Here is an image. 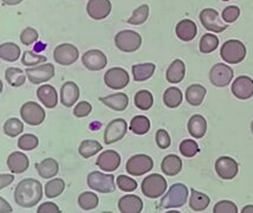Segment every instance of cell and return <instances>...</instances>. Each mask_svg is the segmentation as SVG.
<instances>
[{
  "label": "cell",
  "mask_w": 253,
  "mask_h": 213,
  "mask_svg": "<svg viewBox=\"0 0 253 213\" xmlns=\"http://www.w3.org/2000/svg\"><path fill=\"white\" fill-rule=\"evenodd\" d=\"M120 164H121V157H120L119 153L111 151V149L110 151L102 152L97 161H96V165L102 170H105V172L116 170L120 167Z\"/></svg>",
  "instance_id": "19"
},
{
  "label": "cell",
  "mask_w": 253,
  "mask_h": 213,
  "mask_svg": "<svg viewBox=\"0 0 253 213\" xmlns=\"http://www.w3.org/2000/svg\"><path fill=\"white\" fill-rule=\"evenodd\" d=\"M156 65L153 63H142V64H136L131 68L132 76L134 81L136 82H144V81L149 80L155 73Z\"/></svg>",
  "instance_id": "31"
},
{
  "label": "cell",
  "mask_w": 253,
  "mask_h": 213,
  "mask_svg": "<svg viewBox=\"0 0 253 213\" xmlns=\"http://www.w3.org/2000/svg\"><path fill=\"white\" fill-rule=\"evenodd\" d=\"M0 212H12V208L8 205V203L6 202L4 198H0Z\"/></svg>",
  "instance_id": "55"
},
{
  "label": "cell",
  "mask_w": 253,
  "mask_h": 213,
  "mask_svg": "<svg viewBox=\"0 0 253 213\" xmlns=\"http://www.w3.org/2000/svg\"><path fill=\"white\" fill-rule=\"evenodd\" d=\"M88 186L91 190L99 193H111L115 191V178L113 174L91 172L88 175Z\"/></svg>",
  "instance_id": "5"
},
{
  "label": "cell",
  "mask_w": 253,
  "mask_h": 213,
  "mask_svg": "<svg viewBox=\"0 0 253 213\" xmlns=\"http://www.w3.org/2000/svg\"><path fill=\"white\" fill-rule=\"evenodd\" d=\"M47 61V57L43 55H38V53L33 52V51H25L23 53L22 63L25 67H37L41 65L42 63H45Z\"/></svg>",
  "instance_id": "44"
},
{
  "label": "cell",
  "mask_w": 253,
  "mask_h": 213,
  "mask_svg": "<svg viewBox=\"0 0 253 213\" xmlns=\"http://www.w3.org/2000/svg\"><path fill=\"white\" fill-rule=\"evenodd\" d=\"M65 190V182L63 179H53L50 180L46 185H45V196L49 199L61 196L63 191Z\"/></svg>",
  "instance_id": "39"
},
{
  "label": "cell",
  "mask_w": 253,
  "mask_h": 213,
  "mask_svg": "<svg viewBox=\"0 0 253 213\" xmlns=\"http://www.w3.org/2000/svg\"><path fill=\"white\" fill-rule=\"evenodd\" d=\"M104 83L110 89H123L129 85V75L122 68H111L104 75Z\"/></svg>",
  "instance_id": "14"
},
{
  "label": "cell",
  "mask_w": 253,
  "mask_h": 213,
  "mask_svg": "<svg viewBox=\"0 0 253 213\" xmlns=\"http://www.w3.org/2000/svg\"><path fill=\"white\" fill-rule=\"evenodd\" d=\"M78 205L83 211H90L97 208L98 205V197L94 192H84L78 197Z\"/></svg>",
  "instance_id": "40"
},
{
  "label": "cell",
  "mask_w": 253,
  "mask_h": 213,
  "mask_svg": "<svg viewBox=\"0 0 253 213\" xmlns=\"http://www.w3.org/2000/svg\"><path fill=\"white\" fill-rule=\"evenodd\" d=\"M0 56L2 61L16 62L20 57V47L14 43H2L0 46Z\"/></svg>",
  "instance_id": "34"
},
{
  "label": "cell",
  "mask_w": 253,
  "mask_h": 213,
  "mask_svg": "<svg viewBox=\"0 0 253 213\" xmlns=\"http://www.w3.org/2000/svg\"><path fill=\"white\" fill-rule=\"evenodd\" d=\"M43 198V187L36 179H24L14 190V200L20 208L30 209L36 206Z\"/></svg>",
  "instance_id": "1"
},
{
  "label": "cell",
  "mask_w": 253,
  "mask_h": 213,
  "mask_svg": "<svg viewBox=\"0 0 253 213\" xmlns=\"http://www.w3.org/2000/svg\"><path fill=\"white\" fill-rule=\"evenodd\" d=\"M39 40V34L37 30L32 29V28H26L23 30V32L20 34V42L24 45H32L33 43H36Z\"/></svg>",
  "instance_id": "48"
},
{
  "label": "cell",
  "mask_w": 253,
  "mask_h": 213,
  "mask_svg": "<svg viewBox=\"0 0 253 213\" xmlns=\"http://www.w3.org/2000/svg\"><path fill=\"white\" fill-rule=\"evenodd\" d=\"M207 90L200 85H193L186 90V100L191 106L198 107L203 103Z\"/></svg>",
  "instance_id": "32"
},
{
  "label": "cell",
  "mask_w": 253,
  "mask_h": 213,
  "mask_svg": "<svg viewBox=\"0 0 253 213\" xmlns=\"http://www.w3.org/2000/svg\"><path fill=\"white\" fill-rule=\"evenodd\" d=\"M246 47L240 41L231 40L222 44L220 50V56L228 64H238L243 62L246 57Z\"/></svg>",
  "instance_id": "3"
},
{
  "label": "cell",
  "mask_w": 253,
  "mask_h": 213,
  "mask_svg": "<svg viewBox=\"0 0 253 213\" xmlns=\"http://www.w3.org/2000/svg\"><path fill=\"white\" fill-rule=\"evenodd\" d=\"M14 180V176L12 174H1L0 176V188L4 190L5 187H7L8 185L12 184Z\"/></svg>",
  "instance_id": "54"
},
{
  "label": "cell",
  "mask_w": 253,
  "mask_h": 213,
  "mask_svg": "<svg viewBox=\"0 0 253 213\" xmlns=\"http://www.w3.org/2000/svg\"><path fill=\"white\" fill-rule=\"evenodd\" d=\"M175 32L179 40L183 42H191L194 40L198 34L197 24L191 19H183L177 23Z\"/></svg>",
  "instance_id": "21"
},
{
  "label": "cell",
  "mask_w": 253,
  "mask_h": 213,
  "mask_svg": "<svg viewBox=\"0 0 253 213\" xmlns=\"http://www.w3.org/2000/svg\"><path fill=\"white\" fill-rule=\"evenodd\" d=\"M186 74V67L185 63H183L181 59H175L169 68L167 69V73H166V79L171 85H177L183 80Z\"/></svg>",
  "instance_id": "27"
},
{
  "label": "cell",
  "mask_w": 253,
  "mask_h": 213,
  "mask_svg": "<svg viewBox=\"0 0 253 213\" xmlns=\"http://www.w3.org/2000/svg\"><path fill=\"white\" fill-rule=\"evenodd\" d=\"M119 210L122 213H140L143 210V202L137 196H125L119 200Z\"/></svg>",
  "instance_id": "22"
},
{
  "label": "cell",
  "mask_w": 253,
  "mask_h": 213,
  "mask_svg": "<svg viewBox=\"0 0 253 213\" xmlns=\"http://www.w3.org/2000/svg\"><path fill=\"white\" fill-rule=\"evenodd\" d=\"M24 130V124L19 119H8L4 125V133L7 136L16 137Z\"/></svg>",
  "instance_id": "43"
},
{
  "label": "cell",
  "mask_w": 253,
  "mask_h": 213,
  "mask_svg": "<svg viewBox=\"0 0 253 213\" xmlns=\"http://www.w3.org/2000/svg\"><path fill=\"white\" fill-rule=\"evenodd\" d=\"M233 69L228 65L218 63L214 67H212L210 71V81L214 86L218 88H224L227 86L233 80Z\"/></svg>",
  "instance_id": "9"
},
{
  "label": "cell",
  "mask_w": 253,
  "mask_h": 213,
  "mask_svg": "<svg viewBox=\"0 0 253 213\" xmlns=\"http://www.w3.org/2000/svg\"><path fill=\"white\" fill-rule=\"evenodd\" d=\"M207 131L206 119L201 115H193L188 121V133L194 139H201Z\"/></svg>",
  "instance_id": "29"
},
{
  "label": "cell",
  "mask_w": 253,
  "mask_h": 213,
  "mask_svg": "<svg viewBox=\"0 0 253 213\" xmlns=\"http://www.w3.org/2000/svg\"><path fill=\"white\" fill-rule=\"evenodd\" d=\"M61 210L53 203H44L39 206L37 213H59Z\"/></svg>",
  "instance_id": "53"
},
{
  "label": "cell",
  "mask_w": 253,
  "mask_h": 213,
  "mask_svg": "<svg viewBox=\"0 0 253 213\" xmlns=\"http://www.w3.org/2000/svg\"><path fill=\"white\" fill-rule=\"evenodd\" d=\"M154 167L153 159L144 154H137L131 157L126 165V170L130 175L141 176L143 174L150 172Z\"/></svg>",
  "instance_id": "7"
},
{
  "label": "cell",
  "mask_w": 253,
  "mask_h": 213,
  "mask_svg": "<svg viewBox=\"0 0 253 213\" xmlns=\"http://www.w3.org/2000/svg\"><path fill=\"white\" fill-rule=\"evenodd\" d=\"M232 94L239 100H249L253 96V80L249 76H239L232 85Z\"/></svg>",
  "instance_id": "17"
},
{
  "label": "cell",
  "mask_w": 253,
  "mask_h": 213,
  "mask_svg": "<svg viewBox=\"0 0 253 213\" xmlns=\"http://www.w3.org/2000/svg\"><path fill=\"white\" fill-rule=\"evenodd\" d=\"M200 22L205 29L216 34L225 31L228 28L227 24L221 22L219 13L213 8H205L200 12Z\"/></svg>",
  "instance_id": "12"
},
{
  "label": "cell",
  "mask_w": 253,
  "mask_h": 213,
  "mask_svg": "<svg viewBox=\"0 0 253 213\" xmlns=\"http://www.w3.org/2000/svg\"><path fill=\"white\" fill-rule=\"evenodd\" d=\"M148 16H149V6L144 4V5L138 6L136 10L132 12L131 17L129 18L126 22H128V24H131V25H141V24H143L147 19H148Z\"/></svg>",
  "instance_id": "42"
},
{
  "label": "cell",
  "mask_w": 253,
  "mask_h": 213,
  "mask_svg": "<svg viewBox=\"0 0 253 213\" xmlns=\"http://www.w3.org/2000/svg\"><path fill=\"white\" fill-rule=\"evenodd\" d=\"M129 129H130L132 133L137 135H144L146 133H148L150 129L149 119L142 115L135 116V118L131 120Z\"/></svg>",
  "instance_id": "37"
},
{
  "label": "cell",
  "mask_w": 253,
  "mask_h": 213,
  "mask_svg": "<svg viewBox=\"0 0 253 213\" xmlns=\"http://www.w3.org/2000/svg\"><path fill=\"white\" fill-rule=\"evenodd\" d=\"M180 153L186 158H193L199 153V146L194 140H183L180 143Z\"/></svg>",
  "instance_id": "46"
},
{
  "label": "cell",
  "mask_w": 253,
  "mask_h": 213,
  "mask_svg": "<svg viewBox=\"0 0 253 213\" xmlns=\"http://www.w3.org/2000/svg\"><path fill=\"white\" fill-rule=\"evenodd\" d=\"M215 172L222 180H232L239 172V165L230 157H221L215 161Z\"/></svg>",
  "instance_id": "15"
},
{
  "label": "cell",
  "mask_w": 253,
  "mask_h": 213,
  "mask_svg": "<svg viewBox=\"0 0 253 213\" xmlns=\"http://www.w3.org/2000/svg\"><path fill=\"white\" fill-rule=\"evenodd\" d=\"M251 130H252V133H253V121H252V124H251Z\"/></svg>",
  "instance_id": "58"
},
{
  "label": "cell",
  "mask_w": 253,
  "mask_h": 213,
  "mask_svg": "<svg viewBox=\"0 0 253 213\" xmlns=\"http://www.w3.org/2000/svg\"><path fill=\"white\" fill-rule=\"evenodd\" d=\"M117 187L123 192H132L137 188V182L136 180L129 178L126 175H119L117 176Z\"/></svg>",
  "instance_id": "47"
},
{
  "label": "cell",
  "mask_w": 253,
  "mask_h": 213,
  "mask_svg": "<svg viewBox=\"0 0 253 213\" xmlns=\"http://www.w3.org/2000/svg\"><path fill=\"white\" fill-rule=\"evenodd\" d=\"M92 107L89 102L82 101L80 103H77V106L74 109V115L76 118H86L90 113H91Z\"/></svg>",
  "instance_id": "52"
},
{
  "label": "cell",
  "mask_w": 253,
  "mask_h": 213,
  "mask_svg": "<svg viewBox=\"0 0 253 213\" xmlns=\"http://www.w3.org/2000/svg\"><path fill=\"white\" fill-rule=\"evenodd\" d=\"M128 130L126 120L123 119H115L107 126L104 131V142L107 145L115 143L117 141L122 140Z\"/></svg>",
  "instance_id": "13"
},
{
  "label": "cell",
  "mask_w": 253,
  "mask_h": 213,
  "mask_svg": "<svg viewBox=\"0 0 253 213\" xmlns=\"http://www.w3.org/2000/svg\"><path fill=\"white\" fill-rule=\"evenodd\" d=\"M22 1H23V0H2V2H4L5 5H11V6L20 4Z\"/></svg>",
  "instance_id": "56"
},
{
  "label": "cell",
  "mask_w": 253,
  "mask_h": 213,
  "mask_svg": "<svg viewBox=\"0 0 253 213\" xmlns=\"http://www.w3.org/2000/svg\"><path fill=\"white\" fill-rule=\"evenodd\" d=\"M142 193L150 199L160 198L167 190V180L160 174H150L142 181Z\"/></svg>",
  "instance_id": "4"
},
{
  "label": "cell",
  "mask_w": 253,
  "mask_h": 213,
  "mask_svg": "<svg viewBox=\"0 0 253 213\" xmlns=\"http://www.w3.org/2000/svg\"><path fill=\"white\" fill-rule=\"evenodd\" d=\"M82 63L88 70L99 71L105 68L108 59L107 56L99 50H89L82 57Z\"/></svg>",
  "instance_id": "16"
},
{
  "label": "cell",
  "mask_w": 253,
  "mask_h": 213,
  "mask_svg": "<svg viewBox=\"0 0 253 213\" xmlns=\"http://www.w3.org/2000/svg\"><path fill=\"white\" fill-rule=\"evenodd\" d=\"M5 79L12 86H20L25 83V75L19 68H8L5 71Z\"/></svg>",
  "instance_id": "38"
},
{
  "label": "cell",
  "mask_w": 253,
  "mask_h": 213,
  "mask_svg": "<svg viewBox=\"0 0 253 213\" xmlns=\"http://www.w3.org/2000/svg\"><path fill=\"white\" fill-rule=\"evenodd\" d=\"M7 166L12 173H24L30 166L29 158L22 152H13L7 158Z\"/></svg>",
  "instance_id": "23"
},
{
  "label": "cell",
  "mask_w": 253,
  "mask_h": 213,
  "mask_svg": "<svg viewBox=\"0 0 253 213\" xmlns=\"http://www.w3.org/2000/svg\"><path fill=\"white\" fill-rule=\"evenodd\" d=\"M188 199V188L183 184L171 185L167 194L162 198L159 209H177L182 208Z\"/></svg>",
  "instance_id": "2"
},
{
  "label": "cell",
  "mask_w": 253,
  "mask_h": 213,
  "mask_svg": "<svg viewBox=\"0 0 253 213\" xmlns=\"http://www.w3.org/2000/svg\"><path fill=\"white\" fill-rule=\"evenodd\" d=\"M25 74L32 85H41V83L47 82L55 76V67L52 64L37 65L33 68H26Z\"/></svg>",
  "instance_id": "11"
},
{
  "label": "cell",
  "mask_w": 253,
  "mask_h": 213,
  "mask_svg": "<svg viewBox=\"0 0 253 213\" xmlns=\"http://www.w3.org/2000/svg\"><path fill=\"white\" fill-rule=\"evenodd\" d=\"M218 46L219 38L212 34L204 35L200 40V44H199V47H200V51L203 53L213 52Z\"/></svg>",
  "instance_id": "41"
},
{
  "label": "cell",
  "mask_w": 253,
  "mask_h": 213,
  "mask_svg": "<svg viewBox=\"0 0 253 213\" xmlns=\"http://www.w3.org/2000/svg\"><path fill=\"white\" fill-rule=\"evenodd\" d=\"M39 145V140L36 135L33 134H24L20 136V139L18 140V147H19L22 151H33L36 149Z\"/></svg>",
  "instance_id": "45"
},
{
  "label": "cell",
  "mask_w": 253,
  "mask_h": 213,
  "mask_svg": "<svg viewBox=\"0 0 253 213\" xmlns=\"http://www.w3.org/2000/svg\"><path fill=\"white\" fill-rule=\"evenodd\" d=\"M240 16V8L238 6H227L224 11H222V19L226 23H234Z\"/></svg>",
  "instance_id": "50"
},
{
  "label": "cell",
  "mask_w": 253,
  "mask_h": 213,
  "mask_svg": "<svg viewBox=\"0 0 253 213\" xmlns=\"http://www.w3.org/2000/svg\"><path fill=\"white\" fill-rule=\"evenodd\" d=\"M134 103L138 109L141 110H149L154 103L153 94L148 90H140L136 92L134 97Z\"/></svg>",
  "instance_id": "36"
},
{
  "label": "cell",
  "mask_w": 253,
  "mask_h": 213,
  "mask_svg": "<svg viewBox=\"0 0 253 213\" xmlns=\"http://www.w3.org/2000/svg\"><path fill=\"white\" fill-rule=\"evenodd\" d=\"M37 97L39 101L42 102V104H44L45 107L52 109L57 106L58 103V95H57V90L53 88L52 85H42L39 86L37 90Z\"/></svg>",
  "instance_id": "24"
},
{
  "label": "cell",
  "mask_w": 253,
  "mask_h": 213,
  "mask_svg": "<svg viewBox=\"0 0 253 213\" xmlns=\"http://www.w3.org/2000/svg\"><path fill=\"white\" fill-rule=\"evenodd\" d=\"M211 203L210 197L207 194L201 193L194 188L191 190V199H189V208L195 212H203L209 208Z\"/></svg>",
  "instance_id": "30"
},
{
  "label": "cell",
  "mask_w": 253,
  "mask_h": 213,
  "mask_svg": "<svg viewBox=\"0 0 253 213\" xmlns=\"http://www.w3.org/2000/svg\"><path fill=\"white\" fill-rule=\"evenodd\" d=\"M222 1H228V0H222Z\"/></svg>",
  "instance_id": "59"
},
{
  "label": "cell",
  "mask_w": 253,
  "mask_h": 213,
  "mask_svg": "<svg viewBox=\"0 0 253 213\" xmlns=\"http://www.w3.org/2000/svg\"><path fill=\"white\" fill-rule=\"evenodd\" d=\"M164 103L168 108H177L182 103V92L176 86H170L165 91Z\"/></svg>",
  "instance_id": "33"
},
{
  "label": "cell",
  "mask_w": 253,
  "mask_h": 213,
  "mask_svg": "<svg viewBox=\"0 0 253 213\" xmlns=\"http://www.w3.org/2000/svg\"><path fill=\"white\" fill-rule=\"evenodd\" d=\"M242 213H253V205H248L242 210Z\"/></svg>",
  "instance_id": "57"
},
{
  "label": "cell",
  "mask_w": 253,
  "mask_h": 213,
  "mask_svg": "<svg viewBox=\"0 0 253 213\" xmlns=\"http://www.w3.org/2000/svg\"><path fill=\"white\" fill-rule=\"evenodd\" d=\"M80 98V88L75 82H66L61 89V102L64 107H72Z\"/></svg>",
  "instance_id": "20"
},
{
  "label": "cell",
  "mask_w": 253,
  "mask_h": 213,
  "mask_svg": "<svg viewBox=\"0 0 253 213\" xmlns=\"http://www.w3.org/2000/svg\"><path fill=\"white\" fill-rule=\"evenodd\" d=\"M78 57H80V51L72 44H61L53 51L55 62L58 63L59 65H64V67L74 64L78 59Z\"/></svg>",
  "instance_id": "10"
},
{
  "label": "cell",
  "mask_w": 253,
  "mask_h": 213,
  "mask_svg": "<svg viewBox=\"0 0 253 213\" xmlns=\"http://www.w3.org/2000/svg\"><path fill=\"white\" fill-rule=\"evenodd\" d=\"M99 101L102 103L105 104L107 107H109L110 109L116 110V112H123L126 107H128L129 98L128 96L123 92H119V94H114L105 96V97H101Z\"/></svg>",
  "instance_id": "25"
},
{
  "label": "cell",
  "mask_w": 253,
  "mask_h": 213,
  "mask_svg": "<svg viewBox=\"0 0 253 213\" xmlns=\"http://www.w3.org/2000/svg\"><path fill=\"white\" fill-rule=\"evenodd\" d=\"M20 116L29 126H39L44 122L45 112L36 102H26L20 108Z\"/></svg>",
  "instance_id": "8"
},
{
  "label": "cell",
  "mask_w": 253,
  "mask_h": 213,
  "mask_svg": "<svg viewBox=\"0 0 253 213\" xmlns=\"http://www.w3.org/2000/svg\"><path fill=\"white\" fill-rule=\"evenodd\" d=\"M36 170H37L38 174L43 179H50L58 174L59 165L55 159L47 158L45 160L41 161L39 164H36Z\"/></svg>",
  "instance_id": "26"
},
{
  "label": "cell",
  "mask_w": 253,
  "mask_h": 213,
  "mask_svg": "<svg viewBox=\"0 0 253 213\" xmlns=\"http://www.w3.org/2000/svg\"><path fill=\"white\" fill-rule=\"evenodd\" d=\"M155 140H156V143H158L159 148L161 149H167L171 143L169 134H168L165 129H159V130L156 131Z\"/></svg>",
  "instance_id": "51"
},
{
  "label": "cell",
  "mask_w": 253,
  "mask_h": 213,
  "mask_svg": "<svg viewBox=\"0 0 253 213\" xmlns=\"http://www.w3.org/2000/svg\"><path fill=\"white\" fill-rule=\"evenodd\" d=\"M214 213H238V208L234 203L228 202V200H222L215 204L214 209H213Z\"/></svg>",
  "instance_id": "49"
},
{
  "label": "cell",
  "mask_w": 253,
  "mask_h": 213,
  "mask_svg": "<svg viewBox=\"0 0 253 213\" xmlns=\"http://www.w3.org/2000/svg\"><path fill=\"white\" fill-rule=\"evenodd\" d=\"M161 170L166 175L168 176H174L176 174H179L182 170V161L177 155L170 154L167 155L161 164Z\"/></svg>",
  "instance_id": "28"
},
{
  "label": "cell",
  "mask_w": 253,
  "mask_h": 213,
  "mask_svg": "<svg viewBox=\"0 0 253 213\" xmlns=\"http://www.w3.org/2000/svg\"><path fill=\"white\" fill-rule=\"evenodd\" d=\"M86 12L92 19H104L111 12L110 0H89L88 5H86Z\"/></svg>",
  "instance_id": "18"
},
{
  "label": "cell",
  "mask_w": 253,
  "mask_h": 213,
  "mask_svg": "<svg viewBox=\"0 0 253 213\" xmlns=\"http://www.w3.org/2000/svg\"><path fill=\"white\" fill-rule=\"evenodd\" d=\"M103 149L101 143L96 140H84L82 143H81L80 148H78V152L82 155L83 158L89 159L94 155L97 154L98 152H101Z\"/></svg>",
  "instance_id": "35"
},
{
  "label": "cell",
  "mask_w": 253,
  "mask_h": 213,
  "mask_svg": "<svg viewBox=\"0 0 253 213\" xmlns=\"http://www.w3.org/2000/svg\"><path fill=\"white\" fill-rule=\"evenodd\" d=\"M141 44H142V37L140 34L130 31V30L120 31L115 36L116 47L123 52H134V51L140 49Z\"/></svg>",
  "instance_id": "6"
}]
</instances>
